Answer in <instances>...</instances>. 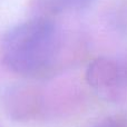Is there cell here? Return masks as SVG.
Instances as JSON below:
<instances>
[{
	"instance_id": "cell-1",
	"label": "cell",
	"mask_w": 127,
	"mask_h": 127,
	"mask_svg": "<svg viewBox=\"0 0 127 127\" xmlns=\"http://www.w3.org/2000/svg\"><path fill=\"white\" fill-rule=\"evenodd\" d=\"M59 49V31L50 19L38 17L11 28L2 40L3 63L11 71L36 75L49 67Z\"/></svg>"
},
{
	"instance_id": "cell-2",
	"label": "cell",
	"mask_w": 127,
	"mask_h": 127,
	"mask_svg": "<svg viewBox=\"0 0 127 127\" xmlns=\"http://www.w3.org/2000/svg\"><path fill=\"white\" fill-rule=\"evenodd\" d=\"M87 79L99 92L116 93L127 86V63L113 58H98L89 65Z\"/></svg>"
},
{
	"instance_id": "cell-3",
	"label": "cell",
	"mask_w": 127,
	"mask_h": 127,
	"mask_svg": "<svg viewBox=\"0 0 127 127\" xmlns=\"http://www.w3.org/2000/svg\"><path fill=\"white\" fill-rule=\"evenodd\" d=\"M95 0H42L46 9L53 12L77 11L87 8Z\"/></svg>"
},
{
	"instance_id": "cell-4",
	"label": "cell",
	"mask_w": 127,
	"mask_h": 127,
	"mask_svg": "<svg viewBox=\"0 0 127 127\" xmlns=\"http://www.w3.org/2000/svg\"><path fill=\"white\" fill-rule=\"evenodd\" d=\"M97 127H118V126H117L116 123L113 122V121H105L101 124H99Z\"/></svg>"
}]
</instances>
